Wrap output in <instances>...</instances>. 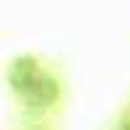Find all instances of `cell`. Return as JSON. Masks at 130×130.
<instances>
[{
	"instance_id": "obj_1",
	"label": "cell",
	"mask_w": 130,
	"mask_h": 130,
	"mask_svg": "<svg viewBox=\"0 0 130 130\" xmlns=\"http://www.w3.org/2000/svg\"><path fill=\"white\" fill-rule=\"evenodd\" d=\"M18 94L24 96V102H26L29 107H50V104L57 102L60 89H57V81L42 68V70L34 75V81H31L24 91H18Z\"/></svg>"
},
{
	"instance_id": "obj_2",
	"label": "cell",
	"mask_w": 130,
	"mask_h": 130,
	"mask_svg": "<svg viewBox=\"0 0 130 130\" xmlns=\"http://www.w3.org/2000/svg\"><path fill=\"white\" fill-rule=\"evenodd\" d=\"M120 130H130V125H122V127H120Z\"/></svg>"
}]
</instances>
